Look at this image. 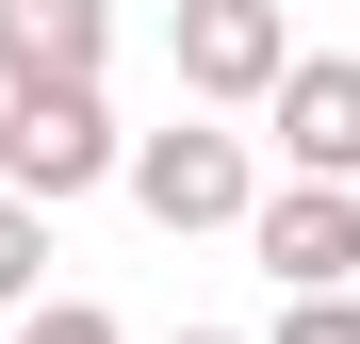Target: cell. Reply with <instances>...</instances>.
<instances>
[{
  "instance_id": "obj_1",
  "label": "cell",
  "mask_w": 360,
  "mask_h": 344,
  "mask_svg": "<svg viewBox=\"0 0 360 344\" xmlns=\"http://www.w3.org/2000/svg\"><path fill=\"white\" fill-rule=\"evenodd\" d=\"M164 66H180L197 115H262L295 82V33H278V0H180L164 17Z\"/></svg>"
},
{
  "instance_id": "obj_2",
  "label": "cell",
  "mask_w": 360,
  "mask_h": 344,
  "mask_svg": "<svg viewBox=\"0 0 360 344\" xmlns=\"http://www.w3.org/2000/svg\"><path fill=\"white\" fill-rule=\"evenodd\" d=\"M131 197H148V229H246L262 213V164H246V132H131Z\"/></svg>"
},
{
  "instance_id": "obj_3",
  "label": "cell",
  "mask_w": 360,
  "mask_h": 344,
  "mask_svg": "<svg viewBox=\"0 0 360 344\" xmlns=\"http://www.w3.org/2000/svg\"><path fill=\"white\" fill-rule=\"evenodd\" d=\"M246 262L278 279V295H360V181H262Z\"/></svg>"
},
{
  "instance_id": "obj_4",
  "label": "cell",
  "mask_w": 360,
  "mask_h": 344,
  "mask_svg": "<svg viewBox=\"0 0 360 344\" xmlns=\"http://www.w3.org/2000/svg\"><path fill=\"white\" fill-rule=\"evenodd\" d=\"M98 181H131V132H115V98H98V82L17 98V197H33V213H66V197H98Z\"/></svg>"
},
{
  "instance_id": "obj_5",
  "label": "cell",
  "mask_w": 360,
  "mask_h": 344,
  "mask_svg": "<svg viewBox=\"0 0 360 344\" xmlns=\"http://www.w3.org/2000/svg\"><path fill=\"white\" fill-rule=\"evenodd\" d=\"M262 132L295 181H360V49H295V82L262 98Z\"/></svg>"
},
{
  "instance_id": "obj_6",
  "label": "cell",
  "mask_w": 360,
  "mask_h": 344,
  "mask_svg": "<svg viewBox=\"0 0 360 344\" xmlns=\"http://www.w3.org/2000/svg\"><path fill=\"white\" fill-rule=\"evenodd\" d=\"M115 66V0H0V98H66Z\"/></svg>"
},
{
  "instance_id": "obj_7",
  "label": "cell",
  "mask_w": 360,
  "mask_h": 344,
  "mask_svg": "<svg viewBox=\"0 0 360 344\" xmlns=\"http://www.w3.org/2000/svg\"><path fill=\"white\" fill-rule=\"evenodd\" d=\"M33 279H49V213L0 197V312H33Z\"/></svg>"
},
{
  "instance_id": "obj_8",
  "label": "cell",
  "mask_w": 360,
  "mask_h": 344,
  "mask_svg": "<svg viewBox=\"0 0 360 344\" xmlns=\"http://www.w3.org/2000/svg\"><path fill=\"white\" fill-rule=\"evenodd\" d=\"M17 344H131V328H115L98 295H49V312H17Z\"/></svg>"
},
{
  "instance_id": "obj_9",
  "label": "cell",
  "mask_w": 360,
  "mask_h": 344,
  "mask_svg": "<svg viewBox=\"0 0 360 344\" xmlns=\"http://www.w3.org/2000/svg\"><path fill=\"white\" fill-rule=\"evenodd\" d=\"M262 344H360V295H278Z\"/></svg>"
},
{
  "instance_id": "obj_10",
  "label": "cell",
  "mask_w": 360,
  "mask_h": 344,
  "mask_svg": "<svg viewBox=\"0 0 360 344\" xmlns=\"http://www.w3.org/2000/svg\"><path fill=\"white\" fill-rule=\"evenodd\" d=\"M0 197H17V98H0Z\"/></svg>"
},
{
  "instance_id": "obj_11",
  "label": "cell",
  "mask_w": 360,
  "mask_h": 344,
  "mask_svg": "<svg viewBox=\"0 0 360 344\" xmlns=\"http://www.w3.org/2000/svg\"><path fill=\"white\" fill-rule=\"evenodd\" d=\"M180 344H229V328H180Z\"/></svg>"
}]
</instances>
